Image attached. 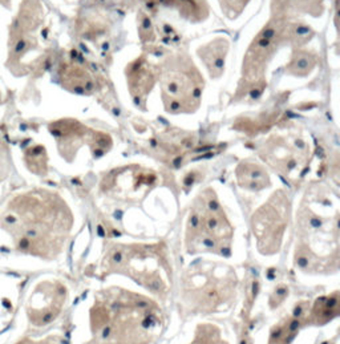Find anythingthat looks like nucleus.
<instances>
[{
  "mask_svg": "<svg viewBox=\"0 0 340 344\" xmlns=\"http://www.w3.org/2000/svg\"><path fill=\"white\" fill-rule=\"evenodd\" d=\"M158 326L153 302L129 291L111 292L92 311V344H149Z\"/></svg>",
  "mask_w": 340,
  "mask_h": 344,
  "instance_id": "obj_1",
  "label": "nucleus"
},
{
  "mask_svg": "<svg viewBox=\"0 0 340 344\" xmlns=\"http://www.w3.org/2000/svg\"><path fill=\"white\" fill-rule=\"evenodd\" d=\"M186 245L190 252L225 254L233 239V227L211 191L195 201L186 225Z\"/></svg>",
  "mask_w": 340,
  "mask_h": 344,
  "instance_id": "obj_2",
  "label": "nucleus"
},
{
  "mask_svg": "<svg viewBox=\"0 0 340 344\" xmlns=\"http://www.w3.org/2000/svg\"><path fill=\"white\" fill-rule=\"evenodd\" d=\"M105 260L108 270L126 274L156 294L168 290L169 268L158 247L116 246Z\"/></svg>",
  "mask_w": 340,
  "mask_h": 344,
  "instance_id": "obj_3",
  "label": "nucleus"
},
{
  "mask_svg": "<svg viewBox=\"0 0 340 344\" xmlns=\"http://www.w3.org/2000/svg\"><path fill=\"white\" fill-rule=\"evenodd\" d=\"M235 279L231 270L213 263L190 268L183 278V296L186 303L199 311H214L234 292Z\"/></svg>",
  "mask_w": 340,
  "mask_h": 344,
  "instance_id": "obj_4",
  "label": "nucleus"
},
{
  "mask_svg": "<svg viewBox=\"0 0 340 344\" xmlns=\"http://www.w3.org/2000/svg\"><path fill=\"white\" fill-rule=\"evenodd\" d=\"M287 223L288 199L283 193H275L252 217V231L259 251L263 254L279 251Z\"/></svg>",
  "mask_w": 340,
  "mask_h": 344,
  "instance_id": "obj_5",
  "label": "nucleus"
},
{
  "mask_svg": "<svg viewBox=\"0 0 340 344\" xmlns=\"http://www.w3.org/2000/svg\"><path fill=\"white\" fill-rule=\"evenodd\" d=\"M238 179L243 188L261 190L270 183L267 173L255 163H243L238 168Z\"/></svg>",
  "mask_w": 340,
  "mask_h": 344,
  "instance_id": "obj_6",
  "label": "nucleus"
},
{
  "mask_svg": "<svg viewBox=\"0 0 340 344\" xmlns=\"http://www.w3.org/2000/svg\"><path fill=\"white\" fill-rule=\"evenodd\" d=\"M338 308H339L338 292H335L332 296H326V298L318 299L311 310L312 322L320 323V324L328 322L334 316L338 315Z\"/></svg>",
  "mask_w": 340,
  "mask_h": 344,
  "instance_id": "obj_7",
  "label": "nucleus"
},
{
  "mask_svg": "<svg viewBox=\"0 0 340 344\" xmlns=\"http://www.w3.org/2000/svg\"><path fill=\"white\" fill-rule=\"evenodd\" d=\"M298 327H299V319L296 318H291L286 320L284 323H281L271 332L268 344H290V342L295 336Z\"/></svg>",
  "mask_w": 340,
  "mask_h": 344,
  "instance_id": "obj_8",
  "label": "nucleus"
},
{
  "mask_svg": "<svg viewBox=\"0 0 340 344\" xmlns=\"http://www.w3.org/2000/svg\"><path fill=\"white\" fill-rule=\"evenodd\" d=\"M191 344H227L219 336V332L213 326L199 327L197 331V336Z\"/></svg>",
  "mask_w": 340,
  "mask_h": 344,
  "instance_id": "obj_9",
  "label": "nucleus"
}]
</instances>
